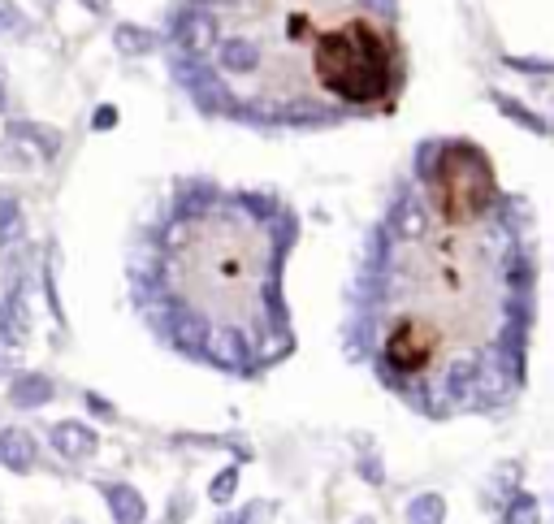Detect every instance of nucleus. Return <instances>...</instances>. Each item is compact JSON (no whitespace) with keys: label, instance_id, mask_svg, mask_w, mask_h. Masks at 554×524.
Returning a JSON list of instances; mask_svg holds the SVG:
<instances>
[{"label":"nucleus","instance_id":"1","mask_svg":"<svg viewBox=\"0 0 554 524\" xmlns=\"http://www.w3.org/2000/svg\"><path fill=\"white\" fill-rule=\"evenodd\" d=\"M217 74L265 113L373 109L399 83V39L368 0H226Z\"/></svg>","mask_w":554,"mask_h":524},{"label":"nucleus","instance_id":"2","mask_svg":"<svg viewBox=\"0 0 554 524\" xmlns=\"http://www.w3.org/2000/svg\"><path fill=\"white\" fill-rule=\"evenodd\" d=\"M507 321L503 252L481 221H455L429 208L390 252L381 282L377 347L399 382H438L464 369Z\"/></svg>","mask_w":554,"mask_h":524},{"label":"nucleus","instance_id":"3","mask_svg":"<svg viewBox=\"0 0 554 524\" xmlns=\"http://www.w3.org/2000/svg\"><path fill=\"white\" fill-rule=\"evenodd\" d=\"M277 234L247 204H204L165 234L161 278L169 299L217 343L269 347L282 321Z\"/></svg>","mask_w":554,"mask_h":524},{"label":"nucleus","instance_id":"4","mask_svg":"<svg viewBox=\"0 0 554 524\" xmlns=\"http://www.w3.org/2000/svg\"><path fill=\"white\" fill-rule=\"evenodd\" d=\"M490 204H494L490 165L472 148H446L429 178V208L455 221H481L490 217Z\"/></svg>","mask_w":554,"mask_h":524},{"label":"nucleus","instance_id":"5","mask_svg":"<svg viewBox=\"0 0 554 524\" xmlns=\"http://www.w3.org/2000/svg\"><path fill=\"white\" fill-rule=\"evenodd\" d=\"M9 295V260H5V247H0V304Z\"/></svg>","mask_w":554,"mask_h":524}]
</instances>
